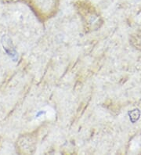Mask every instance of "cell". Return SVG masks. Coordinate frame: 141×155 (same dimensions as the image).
Here are the masks:
<instances>
[{
    "mask_svg": "<svg viewBox=\"0 0 141 155\" xmlns=\"http://www.w3.org/2000/svg\"><path fill=\"white\" fill-rule=\"evenodd\" d=\"M58 0H32L34 6L40 11L50 12L56 8Z\"/></svg>",
    "mask_w": 141,
    "mask_h": 155,
    "instance_id": "6da1fadb",
    "label": "cell"
}]
</instances>
